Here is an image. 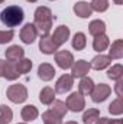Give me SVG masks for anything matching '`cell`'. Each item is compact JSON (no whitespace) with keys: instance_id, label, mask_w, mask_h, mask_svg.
<instances>
[{"instance_id":"6da1fadb","label":"cell","mask_w":123,"mask_h":124,"mask_svg":"<svg viewBox=\"0 0 123 124\" xmlns=\"http://www.w3.org/2000/svg\"><path fill=\"white\" fill-rule=\"evenodd\" d=\"M54 23V16L52 10L46 6H38L35 13H33V25L36 28L38 33L42 35H49Z\"/></svg>"},{"instance_id":"7a4b0ae2","label":"cell","mask_w":123,"mask_h":124,"mask_svg":"<svg viewBox=\"0 0 123 124\" xmlns=\"http://www.w3.org/2000/svg\"><path fill=\"white\" fill-rule=\"evenodd\" d=\"M25 19V12L20 6H7L1 10L0 13V20L6 28H16L19 25H22Z\"/></svg>"},{"instance_id":"3957f363","label":"cell","mask_w":123,"mask_h":124,"mask_svg":"<svg viewBox=\"0 0 123 124\" xmlns=\"http://www.w3.org/2000/svg\"><path fill=\"white\" fill-rule=\"evenodd\" d=\"M6 97L13 104H22L28 100V88L23 84H13L9 85L6 90Z\"/></svg>"},{"instance_id":"277c9868","label":"cell","mask_w":123,"mask_h":124,"mask_svg":"<svg viewBox=\"0 0 123 124\" xmlns=\"http://www.w3.org/2000/svg\"><path fill=\"white\" fill-rule=\"evenodd\" d=\"M65 105H67V110H70L72 113H81L86 108V98L78 91L71 93L65 100Z\"/></svg>"},{"instance_id":"5b68a950","label":"cell","mask_w":123,"mask_h":124,"mask_svg":"<svg viewBox=\"0 0 123 124\" xmlns=\"http://www.w3.org/2000/svg\"><path fill=\"white\" fill-rule=\"evenodd\" d=\"M74 87V77L71 74H64L61 75L57 82H55V94H65L70 93Z\"/></svg>"},{"instance_id":"8992f818","label":"cell","mask_w":123,"mask_h":124,"mask_svg":"<svg viewBox=\"0 0 123 124\" xmlns=\"http://www.w3.org/2000/svg\"><path fill=\"white\" fill-rule=\"evenodd\" d=\"M110 94H112L110 85H107V84H97V85H94L90 97H91V100L94 102H104L110 97Z\"/></svg>"},{"instance_id":"52a82bcc","label":"cell","mask_w":123,"mask_h":124,"mask_svg":"<svg viewBox=\"0 0 123 124\" xmlns=\"http://www.w3.org/2000/svg\"><path fill=\"white\" fill-rule=\"evenodd\" d=\"M55 62H57V65L64 69V71H67V69H71V66H72V63H74V55L70 52V51H57L55 54Z\"/></svg>"},{"instance_id":"ba28073f","label":"cell","mask_w":123,"mask_h":124,"mask_svg":"<svg viewBox=\"0 0 123 124\" xmlns=\"http://www.w3.org/2000/svg\"><path fill=\"white\" fill-rule=\"evenodd\" d=\"M90 69H91L90 62H87L86 59H78V61H74L72 66H71V75L74 77V79L83 78V77H87Z\"/></svg>"},{"instance_id":"9c48e42d","label":"cell","mask_w":123,"mask_h":124,"mask_svg":"<svg viewBox=\"0 0 123 124\" xmlns=\"http://www.w3.org/2000/svg\"><path fill=\"white\" fill-rule=\"evenodd\" d=\"M19 36H20V40L25 45H31V43H33L36 40V38H38V31H36V28H35L33 23H26L20 29Z\"/></svg>"},{"instance_id":"30bf717a","label":"cell","mask_w":123,"mask_h":124,"mask_svg":"<svg viewBox=\"0 0 123 124\" xmlns=\"http://www.w3.org/2000/svg\"><path fill=\"white\" fill-rule=\"evenodd\" d=\"M60 48L54 43L51 35H42L39 39V51L44 55H54Z\"/></svg>"},{"instance_id":"8fae6325","label":"cell","mask_w":123,"mask_h":124,"mask_svg":"<svg viewBox=\"0 0 123 124\" xmlns=\"http://www.w3.org/2000/svg\"><path fill=\"white\" fill-rule=\"evenodd\" d=\"M70 35H71L70 28H68L67 25H60V26L54 31V33L51 35V38H52L54 43L60 48V46H62V45L70 39Z\"/></svg>"},{"instance_id":"7c38bea8","label":"cell","mask_w":123,"mask_h":124,"mask_svg":"<svg viewBox=\"0 0 123 124\" xmlns=\"http://www.w3.org/2000/svg\"><path fill=\"white\" fill-rule=\"evenodd\" d=\"M55 74H57L55 68L51 63H48V62H44V63H41L38 66V77H39V79H42L45 82L52 81L54 77H55Z\"/></svg>"},{"instance_id":"4fadbf2b","label":"cell","mask_w":123,"mask_h":124,"mask_svg":"<svg viewBox=\"0 0 123 124\" xmlns=\"http://www.w3.org/2000/svg\"><path fill=\"white\" fill-rule=\"evenodd\" d=\"M4 56L9 62H18L25 58V49L19 45H12L4 51Z\"/></svg>"},{"instance_id":"5bb4252c","label":"cell","mask_w":123,"mask_h":124,"mask_svg":"<svg viewBox=\"0 0 123 124\" xmlns=\"http://www.w3.org/2000/svg\"><path fill=\"white\" fill-rule=\"evenodd\" d=\"M110 65H112V59L109 58V55H103V54L96 55L90 62V66L96 71H103V69L109 68Z\"/></svg>"},{"instance_id":"9a60e30c","label":"cell","mask_w":123,"mask_h":124,"mask_svg":"<svg viewBox=\"0 0 123 124\" xmlns=\"http://www.w3.org/2000/svg\"><path fill=\"white\" fill-rule=\"evenodd\" d=\"M72 10H74L75 16H78V17H81V19H88L93 15L91 6H90V3H87V1H77V3L74 4Z\"/></svg>"},{"instance_id":"2e32d148","label":"cell","mask_w":123,"mask_h":124,"mask_svg":"<svg viewBox=\"0 0 123 124\" xmlns=\"http://www.w3.org/2000/svg\"><path fill=\"white\" fill-rule=\"evenodd\" d=\"M109 45H110V39H109V36H107L106 33L97 35V36H94V39H93V49H94L96 52H98V54L104 52V51L109 48Z\"/></svg>"},{"instance_id":"e0dca14e","label":"cell","mask_w":123,"mask_h":124,"mask_svg":"<svg viewBox=\"0 0 123 124\" xmlns=\"http://www.w3.org/2000/svg\"><path fill=\"white\" fill-rule=\"evenodd\" d=\"M20 117H22V120H23L25 123H29V121H33V120H36V118L39 117V111H38V108H36L35 105L28 104V105H25V107L22 108Z\"/></svg>"},{"instance_id":"ac0fdd59","label":"cell","mask_w":123,"mask_h":124,"mask_svg":"<svg viewBox=\"0 0 123 124\" xmlns=\"http://www.w3.org/2000/svg\"><path fill=\"white\" fill-rule=\"evenodd\" d=\"M109 46H110L109 58L110 59H122L123 58V39H116Z\"/></svg>"},{"instance_id":"d6986e66","label":"cell","mask_w":123,"mask_h":124,"mask_svg":"<svg viewBox=\"0 0 123 124\" xmlns=\"http://www.w3.org/2000/svg\"><path fill=\"white\" fill-rule=\"evenodd\" d=\"M94 85L96 84L90 77H83V78H80V82H78V93L81 95H90Z\"/></svg>"},{"instance_id":"ffe728a7","label":"cell","mask_w":123,"mask_h":124,"mask_svg":"<svg viewBox=\"0 0 123 124\" xmlns=\"http://www.w3.org/2000/svg\"><path fill=\"white\" fill-rule=\"evenodd\" d=\"M55 100V91L51 87H44L39 93V101L44 105H51L52 101Z\"/></svg>"},{"instance_id":"44dd1931","label":"cell","mask_w":123,"mask_h":124,"mask_svg":"<svg viewBox=\"0 0 123 124\" xmlns=\"http://www.w3.org/2000/svg\"><path fill=\"white\" fill-rule=\"evenodd\" d=\"M88 33L91 36H97V35H103L106 33V23L100 19H94L88 25Z\"/></svg>"},{"instance_id":"7402d4cb","label":"cell","mask_w":123,"mask_h":124,"mask_svg":"<svg viewBox=\"0 0 123 124\" xmlns=\"http://www.w3.org/2000/svg\"><path fill=\"white\" fill-rule=\"evenodd\" d=\"M71 45L75 51H83L86 46H87V36L83 33V32H77L71 40Z\"/></svg>"},{"instance_id":"603a6c76","label":"cell","mask_w":123,"mask_h":124,"mask_svg":"<svg viewBox=\"0 0 123 124\" xmlns=\"http://www.w3.org/2000/svg\"><path fill=\"white\" fill-rule=\"evenodd\" d=\"M20 75L18 72V68H16V62H9L6 63V69H4V78L7 81H15L18 79Z\"/></svg>"},{"instance_id":"cb8c5ba5","label":"cell","mask_w":123,"mask_h":124,"mask_svg":"<svg viewBox=\"0 0 123 124\" xmlns=\"http://www.w3.org/2000/svg\"><path fill=\"white\" fill-rule=\"evenodd\" d=\"M107 78L112 79V81H117L123 78V65L122 63H116V65H112L107 71Z\"/></svg>"},{"instance_id":"d4e9b609","label":"cell","mask_w":123,"mask_h":124,"mask_svg":"<svg viewBox=\"0 0 123 124\" xmlns=\"http://www.w3.org/2000/svg\"><path fill=\"white\" fill-rule=\"evenodd\" d=\"M109 113L112 116H122L123 114V97H117L109 105Z\"/></svg>"},{"instance_id":"484cf974","label":"cell","mask_w":123,"mask_h":124,"mask_svg":"<svg viewBox=\"0 0 123 124\" xmlns=\"http://www.w3.org/2000/svg\"><path fill=\"white\" fill-rule=\"evenodd\" d=\"M42 120L48 124H62V117H60L52 110H46L45 113H42Z\"/></svg>"},{"instance_id":"4316f807","label":"cell","mask_w":123,"mask_h":124,"mask_svg":"<svg viewBox=\"0 0 123 124\" xmlns=\"http://www.w3.org/2000/svg\"><path fill=\"white\" fill-rule=\"evenodd\" d=\"M13 120V111L10 107L1 104L0 105V124H9Z\"/></svg>"},{"instance_id":"83f0119b","label":"cell","mask_w":123,"mask_h":124,"mask_svg":"<svg viewBox=\"0 0 123 124\" xmlns=\"http://www.w3.org/2000/svg\"><path fill=\"white\" fill-rule=\"evenodd\" d=\"M100 117V110L97 108H88L83 114V123L84 124H93L97 118Z\"/></svg>"},{"instance_id":"f1b7e54d","label":"cell","mask_w":123,"mask_h":124,"mask_svg":"<svg viewBox=\"0 0 123 124\" xmlns=\"http://www.w3.org/2000/svg\"><path fill=\"white\" fill-rule=\"evenodd\" d=\"M51 110L54 111V113H57L60 117H65V114H67V105H65V102L61 101V100H54L52 101V104H51Z\"/></svg>"},{"instance_id":"f546056e","label":"cell","mask_w":123,"mask_h":124,"mask_svg":"<svg viewBox=\"0 0 123 124\" xmlns=\"http://www.w3.org/2000/svg\"><path fill=\"white\" fill-rule=\"evenodd\" d=\"M90 6H91V10H93V12H97V13H104V12L109 9L110 3H109V0H91Z\"/></svg>"},{"instance_id":"4dcf8cb0","label":"cell","mask_w":123,"mask_h":124,"mask_svg":"<svg viewBox=\"0 0 123 124\" xmlns=\"http://www.w3.org/2000/svg\"><path fill=\"white\" fill-rule=\"evenodd\" d=\"M32 65H33V63H32V61H31V59H28V58H23V59L18 61V62H16V68H18L19 75H23V74L31 72Z\"/></svg>"},{"instance_id":"1f68e13d","label":"cell","mask_w":123,"mask_h":124,"mask_svg":"<svg viewBox=\"0 0 123 124\" xmlns=\"http://www.w3.org/2000/svg\"><path fill=\"white\" fill-rule=\"evenodd\" d=\"M15 38V31L9 29V31H0V45H6L9 42H12Z\"/></svg>"},{"instance_id":"d6a6232c","label":"cell","mask_w":123,"mask_h":124,"mask_svg":"<svg viewBox=\"0 0 123 124\" xmlns=\"http://www.w3.org/2000/svg\"><path fill=\"white\" fill-rule=\"evenodd\" d=\"M114 93L117 97H123V78L116 81V85H114Z\"/></svg>"},{"instance_id":"836d02e7","label":"cell","mask_w":123,"mask_h":124,"mask_svg":"<svg viewBox=\"0 0 123 124\" xmlns=\"http://www.w3.org/2000/svg\"><path fill=\"white\" fill-rule=\"evenodd\" d=\"M6 63L7 61L0 59V78H4V69H6Z\"/></svg>"},{"instance_id":"e575fe53","label":"cell","mask_w":123,"mask_h":124,"mask_svg":"<svg viewBox=\"0 0 123 124\" xmlns=\"http://www.w3.org/2000/svg\"><path fill=\"white\" fill-rule=\"evenodd\" d=\"M93 124H110V118H107V117H98Z\"/></svg>"},{"instance_id":"d590c367","label":"cell","mask_w":123,"mask_h":124,"mask_svg":"<svg viewBox=\"0 0 123 124\" xmlns=\"http://www.w3.org/2000/svg\"><path fill=\"white\" fill-rule=\"evenodd\" d=\"M110 124H123L122 118H114V120H110Z\"/></svg>"},{"instance_id":"8d00e7d4","label":"cell","mask_w":123,"mask_h":124,"mask_svg":"<svg viewBox=\"0 0 123 124\" xmlns=\"http://www.w3.org/2000/svg\"><path fill=\"white\" fill-rule=\"evenodd\" d=\"M114 1V4H117V6H122V3H123V0H113Z\"/></svg>"},{"instance_id":"74e56055","label":"cell","mask_w":123,"mask_h":124,"mask_svg":"<svg viewBox=\"0 0 123 124\" xmlns=\"http://www.w3.org/2000/svg\"><path fill=\"white\" fill-rule=\"evenodd\" d=\"M65 124H78V123H77V121H67Z\"/></svg>"},{"instance_id":"f35d334b","label":"cell","mask_w":123,"mask_h":124,"mask_svg":"<svg viewBox=\"0 0 123 124\" xmlns=\"http://www.w3.org/2000/svg\"><path fill=\"white\" fill-rule=\"evenodd\" d=\"M26 1H29V3H36L38 0H26Z\"/></svg>"},{"instance_id":"ab89813d","label":"cell","mask_w":123,"mask_h":124,"mask_svg":"<svg viewBox=\"0 0 123 124\" xmlns=\"http://www.w3.org/2000/svg\"><path fill=\"white\" fill-rule=\"evenodd\" d=\"M3 1H6V0H0V4H1V3H3Z\"/></svg>"},{"instance_id":"60d3db41","label":"cell","mask_w":123,"mask_h":124,"mask_svg":"<svg viewBox=\"0 0 123 124\" xmlns=\"http://www.w3.org/2000/svg\"><path fill=\"white\" fill-rule=\"evenodd\" d=\"M18 124H28V123H18Z\"/></svg>"},{"instance_id":"b9f144b4","label":"cell","mask_w":123,"mask_h":124,"mask_svg":"<svg viewBox=\"0 0 123 124\" xmlns=\"http://www.w3.org/2000/svg\"><path fill=\"white\" fill-rule=\"evenodd\" d=\"M51 1H55V0H51Z\"/></svg>"},{"instance_id":"7bdbcfd3","label":"cell","mask_w":123,"mask_h":124,"mask_svg":"<svg viewBox=\"0 0 123 124\" xmlns=\"http://www.w3.org/2000/svg\"><path fill=\"white\" fill-rule=\"evenodd\" d=\"M44 124H48V123H44Z\"/></svg>"}]
</instances>
